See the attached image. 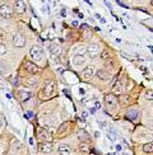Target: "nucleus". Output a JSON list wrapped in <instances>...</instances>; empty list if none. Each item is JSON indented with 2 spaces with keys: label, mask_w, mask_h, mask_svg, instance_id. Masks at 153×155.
Returning a JSON list of instances; mask_svg holds the SVG:
<instances>
[{
  "label": "nucleus",
  "mask_w": 153,
  "mask_h": 155,
  "mask_svg": "<svg viewBox=\"0 0 153 155\" xmlns=\"http://www.w3.org/2000/svg\"><path fill=\"white\" fill-rule=\"evenodd\" d=\"M54 90V82L52 80H46L44 84V88L41 90V97L42 98H48L51 95V93Z\"/></svg>",
  "instance_id": "f257e3e1"
},
{
  "label": "nucleus",
  "mask_w": 153,
  "mask_h": 155,
  "mask_svg": "<svg viewBox=\"0 0 153 155\" xmlns=\"http://www.w3.org/2000/svg\"><path fill=\"white\" fill-rule=\"evenodd\" d=\"M29 55L36 63H38V61L42 60V55H44V52H42V48L40 46H33L32 48H31Z\"/></svg>",
  "instance_id": "f03ea898"
},
{
  "label": "nucleus",
  "mask_w": 153,
  "mask_h": 155,
  "mask_svg": "<svg viewBox=\"0 0 153 155\" xmlns=\"http://www.w3.org/2000/svg\"><path fill=\"white\" fill-rule=\"evenodd\" d=\"M0 14H2L3 18H10L13 15V9H12L10 4L5 3V4H2V7H0Z\"/></svg>",
  "instance_id": "7ed1b4c3"
},
{
  "label": "nucleus",
  "mask_w": 153,
  "mask_h": 155,
  "mask_svg": "<svg viewBox=\"0 0 153 155\" xmlns=\"http://www.w3.org/2000/svg\"><path fill=\"white\" fill-rule=\"evenodd\" d=\"M12 42H13V45H14L15 47H23L24 45H26V38H24L22 34L15 33V34H13Z\"/></svg>",
  "instance_id": "20e7f679"
},
{
  "label": "nucleus",
  "mask_w": 153,
  "mask_h": 155,
  "mask_svg": "<svg viewBox=\"0 0 153 155\" xmlns=\"http://www.w3.org/2000/svg\"><path fill=\"white\" fill-rule=\"evenodd\" d=\"M101 48H100V45H97V43H91V45L87 47V52L91 57H96L97 55L100 53Z\"/></svg>",
  "instance_id": "39448f33"
},
{
  "label": "nucleus",
  "mask_w": 153,
  "mask_h": 155,
  "mask_svg": "<svg viewBox=\"0 0 153 155\" xmlns=\"http://www.w3.org/2000/svg\"><path fill=\"white\" fill-rule=\"evenodd\" d=\"M24 69L31 74H36L38 71V66L35 63H32V61H26V63H24Z\"/></svg>",
  "instance_id": "423d86ee"
},
{
  "label": "nucleus",
  "mask_w": 153,
  "mask_h": 155,
  "mask_svg": "<svg viewBox=\"0 0 153 155\" xmlns=\"http://www.w3.org/2000/svg\"><path fill=\"white\" fill-rule=\"evenodd\" d=\"M37 134H38V136L41 139H44V140H46L47 142L51 140V134L47 131L46 128H42V127H38L37 128Z\"/></svg>",
  "instance_id": "0eeeda50"
},
{
  "label": "nucleus",
  "mask_w": 153,
  "mask_h": 155,
  "mask_svg": "<svg viewBox=\"0 0 153 155\" xmlns=\"http://www.w3.org/2000/svg\"><path fill=\"white\" fill-rule=\"evenodd\" d=\"M78 139H79V141H82V142H91L89 134L85 131V130H79L78 131Z\"/></svg>",
  "instance_id": "6e6552de"
},
{
  "label": "nucleus",
  "mask_w": 153,
  "mask_h": 155,
  "mask_svg": "<svg viewBox=\"0 0 153 155\" xmlns=\"http://www.w3.org/2000/svg\"><path fill=\"white\" fill-rule=\"evenodd\" d=\"M58 153H59L60 155H70L72 149H70L69 145L61 144V145H59V147H58Z\"/></svg>",
  "instance_id": "1a4fd4ad"
},
{
  "label": "nucleus",
  "mask_w": 153,
  "mask_h": 155,
  "mask_svg": "<svg viewBox=\"0 0 153 155\" xmlns=\"http://www.w3.org/2000/svg\"><path fill=\"white\" fill-rule=\"evenodd\" d=\"M116 102H118V99H116V97L114 94H107L105 97V103H106V106H108V107H115Z\"/></svg>",
  "instance_id": "9d476101"
},
{
  "label": "nucleus",
  "mask_w": 153,
  "mask_h": 155,
  "mask_svg": "<svg viewBox=\"0 0 153 155\" xmlns=\"http://www.w3.org/2000/svg\"><path fill=\"white\" fill-rule=\"evenodd\" d=\"M14 9H15V11L18 14H23L24 11H26V3L24 2H15L14 3Z\"/></svg>",
  "instance_id": "9b49d317"
},
{
  "label": "nucleus",
  "mask_w": 153,
  "mask_h": 155,
  "mask_svg": "<svg viewBox=\"0 0 153 155\" xmlns=\"http://www.w3.org/2000/svg\"><path fill=\"white\" fill-rule=\"evenodd\" d=\"M40 151L44 153V154H48L52 151V145L51 142H42L40 144Z\"/></svg>",
  "instance_id": "f8f14e48"
},
{
  "label": "nucleus",
  "mask_w": 153,
  "mask_h": 155,
  "mask_svg": "<svg viewBox=\"0 0 153 155\" xmlns=\"http://www.w3.org/2000/svg\"><path fill=\"white\" fill-rule=\"evenodd\" d=\"M97 76H98V79L103 80V82H107V80L111 79V75H110V73L106 71V70H97Z\"/></svg>",
  "instance_id": "ddd939ff"
},
{
  "label": "nucleus",
  "mask_w": 153,
  "mask_h": 155,
  "mask_svg": "<svg viewBox=\"0 0 153 155\" xmlns=\"http://www.w3.org/2000/svg\"><path fill=\"white\" fill-rule=\"evenodd\" d=\"M84 61H85V57L83 56V55H75L74 57H73V65H75V66H79V65H83L84 64Z\"/></svg>",
  "instance_id": "4468645a"
},
{
  "label": "nucleus",
  "mask_w": 153,
  "mask_h": 155,
  "mask_svg": "<svg viewBox=\"0 0 153 155\" xmlns=\"http://www.w3.org/2000/svg\"><path fill=\"white\" fill-rule=\"evenodd\" d=\"M18 95H19V99L22 102H26L31 97H32V93L28 92V90H21L19 93H18Z\"/></svg>",
  "instance_id": "2eb2a0df"
},
{
  "label": "nucleus",
  "mask_w": 153,
  "mask_h": 155,
  "mask_svg": "<svg viewBox=\"0 0 153 155\" xmlns=\"http://www.w3.org/2000/svg\"><path fill=\"white\" fill-rule=\"evenodd\" d=\"M82 76L83 79H91L92 76H93V69L92 67H85V69L82 71Z\"/></svg>",
  "instance_id": "dca6fc26"
},
{
  "label": "nucleus",
  "mask_w": 153,
  "mask_h": 155,
  "mask_svg": "<svg viewBox=\"0 0 153 155\" xmlns=\"http://www.w3.org/2000/svg\"><path fill=\"white\" fill-rule=\"evenodd\" d=\"M50 52H51L52 56H59L60 52H61V48H60L59 45H51L50 46Z\"/></svg>",
  "instance_id": "f3484780"
},
{
  "label": "nucleus",
  "mask_w": 153,
  "mask_h": 155,
  "mask_svg": "<svg viewBox=\"0 0 153 155\" xmlns=\"http://www.w3.org/2000/svg\"><path fill=\"white\" fill-rule=\"evenodd\" d=\"M126 117H128L129 120H131V121H135L137 117H138V112H137L135 109H129V111L126 112Z\"/></svg>",
  "instance_id": "a211bd4d"
},
{
  "label": "nucleus",
  "mask_w": 153,
  "mask_h": 155,
  "mask_svg": "<svg viewBox=\"0 0 153 155\" xmlns=\"http://www.w3.org/2000/svg\"><path fill=\"white\" fill-rule=\"evenodd\" d=\"M68 127H69V123L68 122H64V123H61L60 125V127L58 128V131H56V134L60 136V135H63L66 130H68Z\"/></svg>",
  "instance_id": "6ab92c4d"
},
{
  "label": "nucleus",
  "mask_w": 153,
  "mask_h": 155,
  "mask_svg": "<svg viewBox=\"0 0 153 155\" xmlns=\"http://www.w3.org/2000/svg\"><path fill=\"white\" fill-rule=\"evenodd\" d=\"M26 85L27 86H36L37 85V79H36L35 76H31V78L26 79Z\"/></svg>",
  "instance_id": "aec40b11"
},
{
  "label": "nucleus",
  "mask_w": 153,
  "mask_h": 155,
  "mask_svg": "<svg viewBox=\"0 0 153 155\" xmlns=\"http://www.w3.org/2000/svg\"><path fill=\"white\" fill-rule=\"evenodd\" d=\"M143 150L145 151V153H152L153 151V144H152V142H148V144H145L144 146H143Z\"/></svg>",
  "instance_id": "412c9836"
},
{
  "label": "nucleus",
  "mask_w": 153,
  "mask_h": 155,
  "mask_svg": "<svg viewBox=\"0 0 153 155\" xmlns=\"http://www.w3.org/2000/svg\"><path fill=\"white\" fill-rule=\"evenodd\" d=\"M122 83L120 82V80H118V82H116L114 85H112V88H114V90L115 92H121V89H122Z\"/></svg>",
  "instance_id": "4be33fe9"
},
{
  "label": "nucleus",
  "mask_w": 153,
  "mask_h": 155,
  "mask_svg": "<svg viewBox=\"0 0 153 155\" xmlns=\"http://www.w3.org/2000/svg\"><path fill=\"white\" fill-rule=\"evenodd\" d=\"M10 83H12V85L18 86V84H19V78L18 76H12L10 78Z\"/></svg>",
  "instance_id": "5701e85b"
},
{
  "label": "nucleus",
  "mask_w": 153,
  "mask_h": 155,
  "mask_svg": "<svg viewBox=\"0 0 153 155\" xmlns=\"http://www.w3.org/2000/svg\"><path fill=\"white\" fill-rule=\"evenodd\" d=\"M107 137L111 141H116V134L114 131H107Z\"/></svg>",
  "instance_id": "b1692460"
},
{
  "label": "nucleus",
  "mask_w": 153,
  "mask_h": 155,
  "mask_svg": "<svg viewBox=\"0 0 153 155\" xmlns=\"http://www.w3.org/2000/svg\"><path fill=\"white\" fill-rule=\"evenodd\" d=\"M105 66L108 67V69H114V61H112L111 59H107V60L105 61Z\"/></svg>",
  "instance_id": "393cba45"
},
{
  "label": "nucleus",
  "mask_w": 153,
  "mask_h": 155,
  "mask_svg": "<svg viewBox=\"0 0 153 155\" xmlns=\"http://www.w3.org/2000/svg\"><path fill=\"white\" fill-rule=\"evenodd\" d=\"M5 63H0V74H5V71H8V67L5 66Z\"/></svg>",
  "instance_id": "a878e982"
},
{
  "label": "nucleus",
  "mask_w": 153,
  "mask_h": 155,
  "mask_svg": "<svg viewBox=\"0 0 153 155\" xmlns=\"http://www.w3.org/2000/svg\"><path fill=\"white\" fill-rule=\"evenodd\" d=\"M128 101H129V98H128V95H120V102L122 106H125V104L128 103Z\"/></svg>",
  "instance_id": "bb28decb"
},
{
  "label": "nucleus",
  "mask_w": 153,
  "mask_h": 155,
  "mask_svg": "<svg viewBox=\"0 0 153 155\" xmlns=\"http://www.w3.org/2000/svg\"><path fill=\"white\" fill-rule=\"evenodd\" d=\"M5 52H7V47L3 43H0V55H5Z\"/></svg>",
  "instance_id": "cd10ccee"
},
{
  "label": "nucleus",
  "mask_w": 153,
  "mask_h": 155,
  "mask_svg": "<svg viewBox=\"0 0 153 155\" xmlns=\"http://www.w3.org/2000/svg\"><path fill=\"white\" fill-rule=\"evenodd\" d=\"M145 98L148 99V101H152V99H153V97H152V90H148V92L145 93Z\"/></svg>",
  "instance_id": "c85d7f7f"
},
{
  "label": "nucleus",
  "mask_w": 153,
  "mask_h": 155,
  "mask_svg": "<svg viewBox=\"0 0 153 155\" xmlns=\"http://www.w3.org/2000/svg\"><path fill=\"white\" fill-rule=\"evenodd\" d=\"M13 149H15V150H18V149H19V141L13 140Z\"/></svg>",
  "instance_id": "c756f323"
},
{
  "label": "nucleus",
  "mask_w": 153,
  "mask_h": 155,
  "mask_svg": "<svg viewBox=\"0 0 153 155\" xmlns=\"http://www.w3.org/2000/svg\"><path fill=\"white\" fill-rule=\"evenodd\" d=\"M108 55H110V53H108L107 51H105V52L101 55V57H102V59H108Z\"/></svg>",
  "instance_id": "7c9ffc66"
},
{
  "label": "nucleus",
  "mask_w": 153,
  "mask_h": 155,
  "mask_svg": "<svg viewBox=\"0 0 153 155\" xmlns=\"http://www.w3.org/2000/svg\"><path fill=\"white\" fill-rule=\"evenodd\" d=\"M97 123H98L100 127H102V128H105V127H106V123H105V122H102V121H97Z\"/></svg>",
  "instance_id": "2f4dec72"
},
{
  "label": "nucleus",
  "mask_w": 153,
  "mask_h": 155,
  "mask_svg": "<svg viewBox=\"0 0 153 155\" xmlns=\"http://www.w3.org/2000/svg\"><path fill=\"white\" fill-rule=\"evenodd\" d=\"M81 150H82V151H88V146L83 144V145L81 146Z\"/></svg>",
  "instance_id": "473e14b6"
},
{
  "label": "nucleus",
  "mask_w": 153,
  "mask_h": 155,
  "mask_svg": "<svg viewBox=\"0 0 153 155\" xmlns=\"http://www.w3.org/2000/svg\"><path fill=\"white\" fill-rule=\"evenodd\" d=\"M95 108H97V109H100V108H101V104H100L98 102H96V103H95Z\"/></svg>",
  "instance_id": "72a5a7b5"
},
{
  "label": "nucleus",
  "mask_w": 153,
  "mask_h": 155,
  "mask_svg": "<svg viewBox=\"0 0 153 155\" xmlns=\"http://www.w3.org/2000/svg\"><path fill=\"white\" fill-rule=\"evenodd\" d=\"M100 136H101L100 131H96V132H95V137H96V139H98V137H100Z\"/></svg>",
  "instance_id": "f704fd0d"
},
{
  "label": "nucleus",
  "mask_w": 153,
  "mask_h": 155,
  "mask_svg": "<svg viewBox=\"0 0 153 155\" xmlns=\"http://www.w3.org/2000/svg\"><path fill=\"white\" fill-rule=\"evenodd\" d=\"M72 26H73V27H78V26H79V23H78L77 21H74V22L72 23Z\"/></svg>",
  "instance_id": "c9c22d12"
},
{
  "label": "nucleus",
  "mask_w": 153,
  "mask_h": 155,
  "mask_svg": "<svg viewBox=\"0 0 153 155\" xmlns=\"http://www.w3.org/2000/svg\"><path fill=\"white\" fill-rule=\"evenodd\" d=\"M82 28H83V29H88V28H89V26H88V24H83Z\"/></svg>",
  "instance_id": "e433bc0d"
},
{
  "label": "nucleus",
  "mask_w": 153,
  "mask_h": 155,
  "mask_svg": "<svg viewBox=\"0 0 153 155\" xmlns=\"http://www.w3.org/2000/svg\"><path fill=\"white\" fill-rule=\"evenodd\" d=\"M87 116H88L87 112H83V113H82V117H83V118H87Z\"/></svg>",
  "instance_id": "4c0bfd02"
},
{
  "label": "nucleus",
  "mask_w": 153,
  "mask_h": 155,
  "mask_svg": "<svg viewBox=\"0 0 153 155\" xmlns=\"http://www.w3.org/2000/svg\"><path fill=\"white\" fill-rule=\"evenodd\" d=\"M121 147H122V146L118 144V145H116V150H118V151H120V150H121Z\"/></svg>",
  "instance_id": "58836bf2"
},
{
  "label": "nucleus",
  "mask_w": 153,
  "mask_h": 155,
  "mask_svg": "<svg viewBox=\"0 0 153 155\" xmlns=\"http://www.w3.org/2000/svg\"><path fill=\"white\" fill-rule=\"evenodd\" d=\"M118 4H120V5H121V7H124V8H126V4H124V3H122V2H118Z\"/></svg>",
  "instance_id": "ea45409f"
},
{
  "label": "nucleus",
  "mask_w": 153,
  "mask_h": 155,
  "mask_svg": "<svg viewBox=\"0 0 153 155\" xmlns=\"http://www.w3.org/2000/svg\"><path fill=\"white\" fill-rule=\"evenodd\" d=\"M31 116H32V112H31V111H29V112H27V116H26V117H27V118H29Z\"/></svg>",
  "instance_id": "a19ab883"
},
{
  "label": "nucleus",
  "mask_w": 153,
  "mask_h": 155,
  "mask_svg": "<svg viewBox=\"0 0 153 155\" xmlns=\"http://www.w3.org/2000/svg\"><path fill=\"white\" fill-rule=\"evenodd\" d=\"M61 15L65 17V15H66V11H65V10H63V11H61Z\"/></svg>",
  "instance_id": "79ce46f5"
},
{
  "label": "nucleus",
  "mask_w": 153,
  "mask_h": 155,
  "mask_svg": "<svg viewBox=\"0 0 153 155\" xmlns=\"http://www.w3.org/2000/svg\"><path fill=\"white\" fill-rule=\"evenodd\" d=\"M0 127H2V121H0Z\"/></svg>",
  "instance_id": "37998d69"
},
{
  "label": "nucleus",
  "mask_w": 153,
  "mask_h": 155,
  "mask_svg": "<svg viewBox=\"0 0 153 155\" xmlns=\"http://www.w3.org/2000/svg\"><path fill=\"white\" fill-rule=\"evenodd\" d=\"M114 155H119V154H118V153H115V154H114Z\"/></svg>",
  "instance_id": "c03bdc74"
}]
</instances>
